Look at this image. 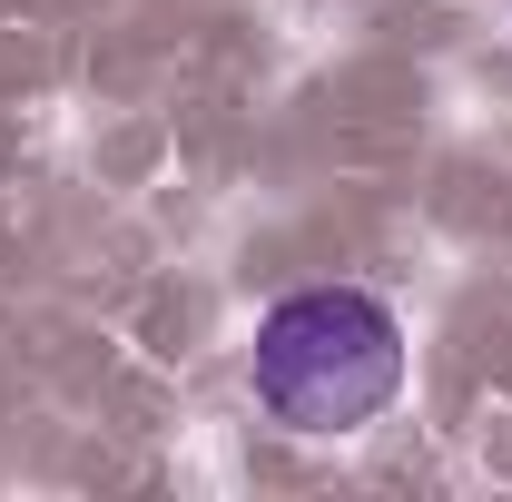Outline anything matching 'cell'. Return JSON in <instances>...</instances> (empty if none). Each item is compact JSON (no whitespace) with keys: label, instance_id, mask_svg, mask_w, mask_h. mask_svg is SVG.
Returning <instances> with one entry per match:
<instances>
[{"label":"cell","instance_id":"6da1fadb","mask_svg":"<svg viewBox=\"0 0 512 502\" xmlns=\"http://www.w3.org/2000/svg\"><path fill=\"white\" fill-rule=\"evenodd\" d=\"M247 384L266 404V424H286L306 443L365 434L404 394V315L365 286H306V296L256 315Z\"/></svg>","mask_w":512,"mask_h":502}]
</instances>
